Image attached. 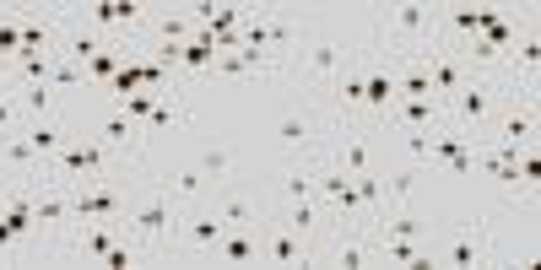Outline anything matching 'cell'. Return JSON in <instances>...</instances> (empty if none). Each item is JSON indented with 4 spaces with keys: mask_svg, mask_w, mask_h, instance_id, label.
Here are the masks:
<instances>
[{
    "mask_svg": "<svg viewBox=\"0 0 541 270\" xmlns=\"http://www.w3.org/2000/svg\"><path fill=\"white\" fill-rule=\"evenodd\" d=\"M341 135H347V141H341V168H347V173H368V168H374V152H368L363 130L358 125H341Z\"/></svg>",
    "mask_w": 541,
    "mask_h": 270,
    "instance_id": "13",
    "label": "cell"
},
{
    "mask_svg": "<svg viewBox=\"0 0 541 270\" xmlns=\"http://www.w3.org/2000/svg\"><path fill=\"white\" fill-rule=\"evenodd\" d=\"M509 103H498V146H531L536 141V108L525 103L520 108V98H514V92H504Z\"/></svg>",
    "mask_w": 541,
    "mask_h": 270,
    "instance_id": "6",
    "label": "cell"
},
{
    "mask_svg": "<svg viewBox=\"0 0 541 270\" xmlns=\"http://www.w3.org/2000/svg\"><path fill=\"white\" fill-rule=\"evenodd\" d=\"M352 184H358V200H363V216L374 222L379 211H385V173H352Z\"/></svg>",
    "mask_w": 541,
    "mask_h": 270,
    "instance_id": "15",
    "label": "cell"
},
{
    "mask_svg": "<svg viewBox=\"0 0 541 270\" xmlns=\"http://www.w3.org/2000/svg\"><path fill=\"white\" fill-rule=\"evenodd\" d=\"M217 216H222L228 227H260V222H266V206H255V200H239V195H228V200L217 206Z\"/></svg>",
    "mask_w": 541,
    "mask_h": 270,
    "instance_id": "17",
    "label": "cell"
},
{
    "mask_svg": "<svg viewBox=\"0 0 541 270\" xmlns=\"http://www.w3.org/2000/svg\"><path fill=\"white\" fill-rule=\"evenodd\" d=\"M276 135H282V146H293V152H309L314 135H320V119H314L309 108H287V114L276 119Z\"/></svg>",
    "mask_w": 541,
    "mask_h": 270,
    "instance_id": "8",
    "label": "cell"
},
{
    "mask_svg": "<svg viewBox=\"0 0 541 270\" xmlns=\"http://www.w3.org/2000/svg\"><path fill=\"white\" fill-rule=\"evenodd\" d=\"M184 238L195 243V249H217V238L228 233V222L222 216H184V227H179Z\"/></svg>",
    "mask_w": 541,
    "mask_h": 270,
    "instance_id": "14",
    "label": "cell"
},
{
    "mask_svg": "<svg viewBox=\"0 0 541 270\" xmlns=\"http://www.w3.org/2000/svg\"><path fill=\"white\" fill-rule=\"evenodd\" d=\"M282 227H293L298 238L314 233V227H320V211H314V200H293V211L282 216Z\"/></svg>",
    "mask_w": 541,
    "mask_h": 270,
    "instance_id": "22",
    "label": "cell"
},
{
    "mask_svg": "<svg viewBox=\"0 0 541 270\" xmlns=\"http://www.w3.org/2000/svg\"><path fill=\"white\" fill-rule=\"evenodd\" d=\"M55 98H60V92L49 87V81H28L22 98H17V108H28L33 119H55Z\"/></svg>",
    "mask_w": 541,
    "mask_h": 270,
    "instance_id": "16",
    "label": "cell"
},
{
    "mask_svg": "<svg viewBox=\"0 0 541 270\" xmlns=\"http://www.w3.org/2000/svg\"><path fill=\"white\" fill-rule=\"evenodd\" d=\"M352 60H358V49H347L336 33H303V44L293 49V65L320 92H336V81H341V71H347Z\"/></svg>",
    "mask_w": 541,
    "mask_h": 270,
    "instance_id": "1",
    "label": "cell"
},
{
    "mask_svg": "<svg viewBox=\"0 0 541 270\" xmlns=\"http://www.w3.org/2000/svg\"><path fill=\"white\" fill-rule=\"evenodd\" d=\"M65 141H71V135H65V125H60V119H33V130H28V146L38 152V162H49V157H55Z\"/></svg>",
    "mask_w": 541,
    "mask_h": 270,
    "instance_id": "12",
    "label": "cell"
},
{
    "mask_svg": "<svg viewBox=\"0 0 541 270\" xmlns=\"http://www.w3.org/2000/svg\"><path fill=\"white\" fill-rule=\"evenodd\" d=\"M125 227H130V238H141V243H163V238H179L184 216L174 206V195H168V189H157V195H147L141 206L125 211Z\"/></svg>",
    "mask_w": 541,
    "mask_h": 270,
    "instance_id": "2",
    "label": "cell"
},
{
    "mask_svg": "<svg viewBox=\"0 0 541 270\" xmlns=\"http://www.w3.org/2000/svg\"><path fill=\"white\" fill-rule=\"evenodd\" d=\"M282 195L287 200H314V195H320V173H314V168H293V173H287V184H282Z\"/></svg>",
    "mask_w": 541,
    "mask_h": 270,
    "instance_id": "21",
    "label": "cell"
},
{
    "mask_svg": "<svg viewBox=\"0 0 541 270\" xmlns=\"http://www.w3.org/2000/svg\"><path fill=\"white\" fill-rule=\"evenodd\" d=\"M260 260H271V265H309V249H303V238L293 233V227L276 222V233L260 243Z\"/></svg>",
    "mask_w": 541,
    "mask_h": 270,
    "instance_id": "9",
    "label": "cell"
},
{
    "mask_svg": "<svg viewBox=\"0 0 541 270\" xmlns=\"http://www.w3.org/2000/svg\"><path fill=\"white\" fill-rule=\"evenodd\" d=\"M201 189H206V173H201V168H179V173H174V195H179V200H195Z\"/></svg>",
    "mask_w": 541,
    "mask_h": 270,
    "instance_id": "26",
    "label": "cell"
},
{
    "mask_svg": "<svg viewBox=\"0 0 541 270\" xmlns=\"http://www.w3.org/2000/svg\"><path fill=\"white\" fill-rule=\"evenodd\" d=\"M336 265H347V270H363V265H374V243H363V238L341 243V249H336Z\"/></svg>",
    "mask_w": 541,
    "mask_h": 270,
    "instance_id": "24",
    "label": "cell"
},
{
    "mask_svg": "<svg viewBox=\"0 0 541 270\" xmlns=\"http://www.w3.org/2000/svg\"><path fill=\"white\" fill-rule=\"evenodd\" d=\"M228 168H233V157L222 152V146H206V152H201V173H206V179H228Z\"/></svg>",
    "mask_w": 541,
    "mask_h": 270,
    "instance_id": "27",
    "label": "cell"
},
{
    "mask_svg": "<svg viewBox=\"0 0 541 270\" xmlns=\"http://www.w3.org/2000/svg\"><path fill=\"white\" fill-rule=\"evenodd\" d=\"M0 162H11V168L33 173V168H38V152L28 146V135H0Z\"/></svg>",
    "mask_w": 541,
    "mask_h": 270,
    "instance_id": "19",
    "label": "cell"
},
{
    "mask_svg": "<svg viewBox=\"0 0 541 270\" xmlns=\"http://www.w3.org/2000/svg\"><path fill=\"white\" fill-rule=\"evenodd\" d=\"M65 189H71V184H65ZM125 211H130V200L114 195L109 179L71 189V216H76V222H125Z\"/></svg>",
    "mask_w": 541,
    "mask_h": 270,
    "instance_id": "5",
    "label": "cell"
},
{
    "mask_svg": "<svg viewBox=\"0 0 541 270\" xmlns=\"http://www.w3.org/2000/svg\"><path fill=\"white\" fill-rule=\"evenodd\" d=\"M125 60H130V54L109 44V49H98V54H92V60L82 65V71H87L92 81H103V87H109V81H114V76H120V65H125Z\"/></svg>",
    "mask_w": 541,
    "mask_h": 270,
    "instance_id": "18",
    "label": "cell"
},
{
    "mask_svg": "<svg viewBox=\"0 0 541 270\" xmlns=\"http://www.w3.org/2000/svg\"><path fill=\"white\" fill-rule=\"evenodd\" d=\"M211 65H217V49H211V44H206V38H201V33H195V38H190V44H184V49H179V71H211Z\"/></svg>",
    "mask_w": 541,
    "mask_h": 270,
    "instance_id": "20",
    "label": "cell"
},
{
    "mask_svg": "<svg viewBox=\"0 0 541 270\" xmlns=\"http://www.w3.org/2000/svg\"><path fill=\"white\" fill-rule=\"evenodd\" d=\"M98 141L109 146V152L141 157V146H147V135L136 130V119H125V114H103V119H98Z\"/></svg>",
    "mask_w": 541,
    "mask_h": 270,
    "instance_id": "7",
    "label": "cell"
},
{
    "mask_svg": "<svg viewBox=\"0 0 541 270\" xmlns=\"http://www.w3.org/2000/svg\"><path fill=\"white\" fill-rule=\"evenodd\" d=\"M17 49H22V22H17V11H6L0 17V65L17 60Z\"/></svg>",
    "mask_w": 541,
    "mask_h": 270,
    "instance_id": "23",
    "label": "cell"
},
{
    "mask_svg": "<svg viewBox=\"0 0 541 270\" xmlns=\"http://www.w3.org/2000/svg\"><path fill=\"white\" fill-rule=\"evenodd\" d=\"M487 260H493V233H487V216H466V222L450 233V243H444V265L471 270V265H487Z\"/></svg>",
    "mask_w": 541,
    "mask_h": 270,
    "instance_id": "4",
    "label": "cell"
},
{
    "mask_svg": "<svg viewBox=\"0 0 541 270\" xmlns=\"http://www.w3.org/2000/svg\"><path fill=\"white\" fill-rule=\"evenodd\" d=\"M120 233H125V222H103V227H82V238H76V254L82 260H103V254L120 243Z\"/></svg>",
    "mask_w": 541,
    "mask_h": 270,
    "instance_id": "11",
    "label": "cell"
},
{
    "mask_svg": "<svg viewBox=\"0 0 541 270\" xmlns=\"http://www.w3.org/2000/svg\"><path fill=\"white\" fill-rule=\"evenodd\" d=\"M6 92H11V87H6V81H0V135L11 130V114H17V103H11Z\"/></svg>",
    "mask_w": 541,
    "mask_h": 270,
    "instance_id": "28",
    "label": "cell"
},
{
    "mask_svg": "<svg viewBox=\"0 0 541 270\" xmlns=\"http://www.w3.org/2000/svg\"><path fill=\"white\" fill-rule=\"evenodd\" d=\"M498 103H504V92H498V81H493V76H482V71H471V76H466V87H460L455 98H450L455 119H460L455 130H482L487 119L498 114Z\"/></svg>",
    "mask_w": 541,
    "mask_h": 270,
    "instance_id": "3",
    "label": "cell"
},
{
    "mask_svg": "<svg viewBox=\"0 0 541 270\" xmlns=\"http://www.w3.org/2000/svg\"><path fill=\"white\" fill-rule=\"evenodd\" d=\"M217 254H222V260H233V265H255V260H260L255 227H233V233H222V238H217Z\"/></svg>",
    "mask_w": 541,
    "mask_h": 270,
    "instance_id": "10",
    "label": "cell"
},
{
    "mask_svg": "<svg viewBox=\"0 0 541 270\" xmlns=\"http://www.w3.org/2000/svg\"><path fill=\"white\" fill-rule=\"evenodd\" d=\"M385 179H390L395 206H401V200H412V189H417V179H422V168H395V173H385Z\"/></svg>",
    "mask_w": 541,
    "mask_h": 270,
    "instance_id": "25",
    "label": "cell"
}]
</instances>
